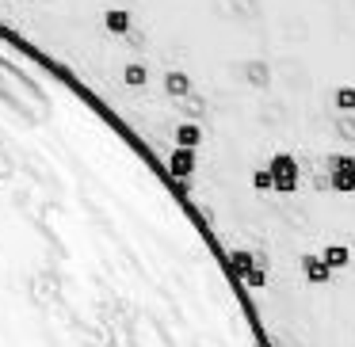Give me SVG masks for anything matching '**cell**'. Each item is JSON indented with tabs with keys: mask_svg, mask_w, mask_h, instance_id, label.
<instances>
[{
	"mask_svg": "<svg viewBox=\"0 0 355 347\" xmlns=\"http://www.w3.org/2000/svg\"><path fill=\"white\" fill-rule=\"evenodd\" d=\"M268 176H271V187L294 191V187H298V161H294L291 153H275L268 164Z\"/></svg>",
	"mask_w": 355,
	"mask_h": 347,
	"instance_id": "obj_1",
	"label": "cell"
},
{
	"mask_svg": "<svg viewBox=\"0 0 355 347\" xmlns=\"http://www.w3.org/2000/svg\"><path fill=\"white\" fill-rule=\"evenodd\" d=\"M329 184L336 191H355V157L347 153H336L329 161Z\"/></svg>",
	"mask_w": 355,
	"mask_h": 347,
	"instance_id": "obj_2",
	"label": "cell"
},
{
	"mask_svg": "<svg viewBox=\"0 0 355 347\" xmlns=\"http://www.w3.org/2000/svg\"><path fill=\"white\" fill-rule=\"evenodd\" d=\"M168 172H172V176H176V179H187V176H191V172H195V149H172V153H168Z\"/></svg>",
	"mask_w": 355,
	"mask_h": 347,
	"instance_id": "obj_3",
	"label": "cell"
},
{
	"mask_svg": "<svg viewBox=\"0 0 355 347\" xmlns=\"http://www.w3.org/2000/svg\"><path fill=\"white\" fill-rule=\"evenodd\" d=\"M164 92H168L172 100H184V96L191 92V77H187V73H180V69H172L168 77H164Z\"/></svg>",
	"mask_w": 355,
	"mask_h": 347,
	"instance_id": "obj_4",
	"label": "cell"
},
{
	"mask_svg": "<svg viewBox=\"0 0 355 347\" xmlns=\"http://www.w3.org/2000/svg\"><path fill=\"white\" fill-rule=\"evenodd\" d=\"M103 27H107L111 35H126L130 31V12L126 8H107L103 12Z\"/></svg>",
	"mask_w": 355,
	"mask_h": 347,
	"instance_id": "obj_5",
	"label": "cell"
},
{
	"mask_svg": "<svg viewBox=\"0 0 355 347\" xmlns=\"http://www.w3.org/2000/svg\"><path fill=\"white\" fill-rule=\"evenodd\" d=\"M202 141V126L199 123H180L176 126V145L180 149H195Z\"/></svg>",
	"mask_w": 355,
	"mask_h": 347,
	"instance_id": "obj_6",
	"label": "cell"
},
{
	"mask_svg": "<svg viewBox=\"0 0 355 347\" xmlns=\"http://www.w3.org/2000/svg\"><path fill=\"white\" fill-rule=\"evenodd\" d=\"M123 80H126V84H134V88H141V84L149 80V69H146L141 62H130V65L123 69Z\"/></svg>",
	"mask_w": 355,
	"mask_h": 347,
	"instance_id": "obj_7",
	"label": "cell"
},
{
	"mask_svg": "<svg viewBox=\"0 0 355 347\" xmlns=\"http://www.w3.org/2000/svg\"><path fill=\"white\" fill-rule=\"evenodd\" d=\"M347 263V248L344 244H329L324 248V267H344Z\"/></svg>",
	"mask_w": 355,
	"mask_h": 347,
	"instance_id": "obj_8",
	"label": "cell"
},
{
	"mask_svg": "<svg viewBox=\"0 0 355 347\" xmlns=\"http://www.w3.org/2000/svg\"><path fill=\"white\" fill-rule=\"evenodd\" d=\"M302 267H306V275L313 278V283H324V278H329V267H324L321 260H313V256H306V263H302Z\"/></svg>",
	"mask_w": 355,
	"mask_h": 347,
	"instance_id": "obj_9",
	"label": "cell"
},
{
	"mask_svg": "<svg viewBox=\"0 0 355 347\" xmlns=\"http://www.w3.org/2000/svg\"><path fill=\"white\" fill-rule=\"evenodd\" d=\"M336 107L340 111H355V88H340V92H336Z\"/></svg>",
	"mask_w": 355,
	"mask_h": 347,
	"instance_id": "obj_10",
	"label": "cell"
},
{
	"mask_svg": "<svg viewBox=\"0 0 355 347\" xmlns=\"http://www.w3.org/2000/svg\"><path fill=\"white\" fill-rule=\"evenodd\" d=\"M252 187H256V191H271V176H268V168H256V172H252Z\"/></svg>",
	"mask_w": 355,
	"mask_h": 347,
	"instance_id": "obj_11",
	"label": "cell"
}]
</instances>
